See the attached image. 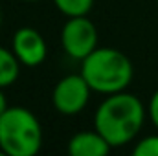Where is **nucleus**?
<instances>
[{
  "instance_id": "obj_1",
  "label": "nucleus",
  "mask_w": 158,
  "mask_h": 156,
  "mask_svg": "<svg viewBox=\"0 0 158 156\" xmlns=\"http://www.w3.org/2000/svg\"><path fill=\"white\" fill-rule=\"evenodd\" d=\"M147 110L143 103L127 90L107 96L94 114V129L110 147H123L140 134Z\"/></svg>"
},
{
  "instance_id": "obj_2",
  "label": "nucleus",
  "mask_w": 158,
  "mask_h": 156,
  "mask_svg": "<svg viewBox=\"0 0 158 156\" xmlns=\"http://www.w3.org/2000/svg\"><path fill=\"white\" fill-rule=\"evenodd\" d=\"M81 76L92 92L110 96L129 88L134 77L131 59L116 48H96L81 61Z\"/></svg>"
},
{
  "instance_id": "obj_3",
  "label": "nucleus",
  "mask_w": 158,
  "mask_h": 156,
  "mask_svg": "<svg viewBox=\"0 0 158 156\" xmlns=\"http://www.w3.org/2000/svg\"><path fill=\"white\" fill-rule=\"evenodd\" d=\"M42 147V127L24 107H7L0 116V153L7 156H35Z\"/></svg>"
},
{
  "instance_id": "obj_4",
  "label": "nucleus",
  "mask_w": 158,
  "mask_h": 156,
  "mask_svg": "<svg viewBox=\"0 0 158 156\" xmlns=\"http://www.w3.org/2000/svg\"><path fill=\"white\" fill-rule=\"evenodd\" d=\"M61 44L70 59L83 61L98 48V30L88 17H70L61 30Z\"/></svg>"
},
{
  "instance_id": "obj_5",
  "label": "nucleus",
  "mask_w": 158,
  "mask_h": 156,
  "mask_svg": "<svg viewBox=\"0 0 158 156\" xmlns=\"http://www.w3.org/2000/svg\"><path fill=\"white\" fill-rule=\"evenodd\" d=\"M90 84L86 79L79 74H70L57 81L53 94H52V103L55 110L63 116H77L85 110L90 99Z\"/></svg>"
},
{
  "instance_id": "obj_6",
  "label": "nucleus",
  "mask_w": 158,
  "mask_h": 156,
  "mask_svg": "<svg viewBox=\"0 0 158 156\" xmlns=\"http://www.w3.org/2000/svg\"><path fill=\"white\" fill-rule=\"evenodd\" d=\"M11 50L22 66L35 68L42 64L48 57V44L35 28H19L11 40Z\"/></svg>"
},
{
  "instance_id": "obj_7",
  "label": "nucleus",
  "mask_w": 158,
  "mask_h": 156,
  "mask_svg": "<svg viewBox=\"0 0 158 156\" xmlns=\"http://www.w3.org/2000/svg\"><path fill=\"white\" fill-rule=\"evenodd\" d=\"M110 149L109 142L96 129L77 132L68 142V153L72 156H105Z\"/></svg>"
},
{
  "instance_id": "obj_8",
  "label": "nucleus",
  "mask_w": 158,
  "mask_h": 156,
  "mask_svg": "<svg viewBox=\"0 0 158 156\" xmlns=\"http://www.w3.org/2000/svg\"><path fill=\"white\" fill-rule=\"evenodd\" d=\"M20 61L13 53V50H7L0 46V88H7L20 76Z\"/></svg>"
},
{
  "instance_id": "obj_9",
  "label": "nucleus",
  "mask_w": 158,
  "mask_h": 156,
  "mask_svg": "<svg viewBox=\"0 0 158 156\" xmlns=\"http://www.w3.org/2000/svg\"><path fill=\"white\" fill-rule=\"evenodd\" d=\"M53 4L59 9V13H63L68 18L86 17L94 7V0H53Z\"/></svg>"
},
{
  "instance_id": "obj_10",
  "label": "nucleus",
  "mask_w": 158,
  "mask_h": 156,
  "mask_svg": "<svg viewBox=\"0 0 158 156\" xmlns=\"http://www.w3.org/2000/svg\"><path fill=\"white\" fill-rule=\"evenodd\" d=\"M134 156H158V134H151L145 136L142 140L136 142L134 149H132Z\"/></svg>"
},
{
  "instance_id": "obj_11",
  "label": "nucleus",
  "mask_w": 158,
  "mask_h": 156,
  "mask_svg": "<svg viewBox=\"0 0 158 156\" xmlns=\"http://www.w3.org/2000/svg\"><path fill=\"white\" fill-rule=\"evenodd\" d=\"M147 116L151 119V123L156 127L158 130V90L151 96V99H149V107H147Z\"/></svg>"
},
{
  "instance_id": "obj_12",
  "label": "nucleus",
  "mask_w": 158,
  "mask_h": 156,
  "mask_svg": "<svg viewBox=\"0 0 158 156\" xmlns=\"http://www.w3.org/2000/svg\"><path fill=\"white\" fill-rule=\"evenodd\" d=\"M7 99H6V94H4V88H0V116L7 110Z\"/></svg>"
},
{
  "instance_id": "obj_13",
  "label": "nucleus",
  "mask_w": 158,
  "mask_h": 156,
  "mask_svg": "<svg viewBox=\"0 0 158 156\" xmlns=\"http://www.w3.org/2000/svg\"><path fill=\"white\" fill-rule=\"evenodd\" d=\"M22 2H40V0H22Z\"/></svg>"
},
{
  "instance_id": "obj_14",
  "label": "nucleus",
  "mask_w": 158,
  "mask_h": 156,
  "mask_svg": "<svg viewBox=\"0 0 158 156\" xmlns=\"http://www.w3.org/2000/svg\"><path fill=\"white\" fill-rule=\"evenodd\" d=\"M0 26H2V13H0Z\"/></svg>"
},
{
  "instance_id": "obj_15",
  "label": "nucleus",
  "mask_w": 158,
  "mask_h": 156,
  "mask_svg": "<svg viewBox=\"0 0 158 156\" xmlns=\"http://www.w3.org/2000/svg\"><path fill=\"white\" fill-rule=\"evenodd\" d=\"M156 6H158V0H156Z\"/></svg>"
}]
</instances>
